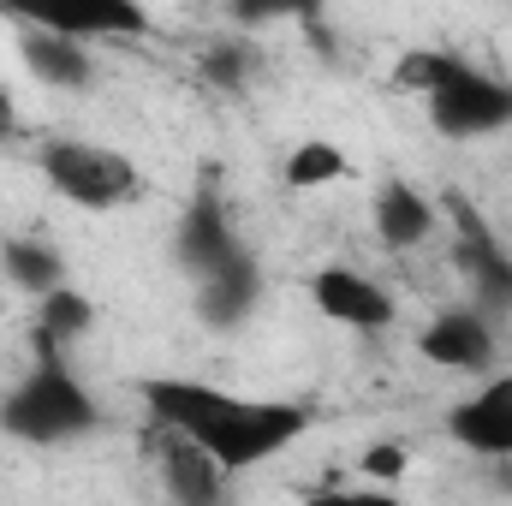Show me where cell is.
<instances>
[{
  "label": "cell",
  "instance_id": "obj_1",
  "mask_svg": "<svg viewBox=\"0 0 512 506\" xmlns=\"http://www.w3.org/2000/svg\"><path fill=\"white\" fill-rule=\"evenodd\" d=\"M143 405L161 429H179L197 447H209L233 477L280 459L298 435H310V411L298 399H251V393H233V387L197 376L143 381Z\"/></svg>",
  "mask_w": 512,
  "mask_h": 506
},
{
  "label": "cell",
  "instance_id": "obj_2",
  "mask_svg": "<svg viewBox=\"0 0 512 506\" xmlns=\"http://www.w3.org/2000/svg\"><path fill=\"white\" fill-rule=\"evenodd\" d=\"M102 423L96 393L66 364V346L36 334V364L6 387L0 399V429L24 447H72Z\"/></svg>",
  "mask_w": 512,
  "mask_h": 506
},
{
  "label": "cell",
  "instance_id": "obj_3",
  "mask_svg": "<svg viewBox=\"0 0 512 506\" xmlns=\"http://www.w3.org/2000/svg\"><path fill=\"white\" fill-rule=\"evenodd\" d=\"M36 173L42 185L72 203V209H90V215H108V209H126L143 185L137 161L114 143H90V137H48L36 149Z\"/></svg>",
  "mask_w": 512,
  "mask_h": 506
},
{
  "label": "cell",
  "instance_id": "obj_4",
  "mask_svg": "<svg viewBox=\"0 0 512 506\" xmlns=\"http://www.w3.org/2000/svg\"><path fill=\"white\" fill-rule=\"evenodd\" d=\"M441 221L453 227V268H459V280L471 286V304L489 310L495 322L512 316V251L495 239V227L483 221V209L453 191V197L441 203Z\"/></svg>",
  "mask_w": 512,
  "mask_h": 506
},
{
  "label": "cell",
  "instance_id": "obj_5",
  "mask_svg": "<svg viewBox=\"0 0 512 506\" xmlns=\"http://www.w3.org/2000/svg\"><path fill=\"white\" fill-rule=\"evenodd\" d=\"M423 102H429V126L447 137H495L512 126V84L471 60H459L447 72V84Z\"/></svg>",
  "mask_w": 512,
  "mask_h": 506
},
{
  "label": "cell",
  "instance_id": "obj_6",
  "mask_svg": "<svg viewBox=\"0 0 512 506\" xmlns=\"http://www.w3.org/2000/svg\"><path fill=\"white\" fill-rule=\"evenodd\" d=\"M6 24H36L84 42H114V36H143L149 6L143 0H0Z\"/></svg>",
  "mask_w": 512,
  "mask_h": 506
},
{
  "label": "cell",
  "instance_id": "obj_7",
  "mask_svg": "<svg viewBox=\"0 0 512 506\" xmlns=\"http://www.w3.org/2000/svg\"><path fill=\"white\" fill-rule=\"evenodd\" d=\"M310 304L316 316H328L334 328H352V334H387L399 322V304L382 280H370L364 268L352 262H328L310 274Z\"/></svg>",
  "mask_w": 512,
  "mask_h": 506
},
{
  "label": "cell",
  "instance_id": "obj_8",
  "mask_svg": "<svg viewBox=\"0 0 512 506\" xmlns=\"http://www.w3.org/2000/svg\"><path fill=\"white\" fill-rule=\"evenodd\" d=\"M417 352L453 376H489L495 370V322L489 310L477 304H453V310H435L417 334Z\"/></svg>",
  "mask_w": 512,
  "mask_h": 506
},
{
  "label": "cell",
  "instance_id": "obj_9",
  "mask_svg": "<svg viewBox=\"0 0 512 506\" xmlns=\"http://www.w3.org/2000/svg\"><path fill=\"white\" fill-rule=\"evenodd\" d=\"M447 441L471 459H507L512 453V370L489 376L477 393H465L447 411Z\"/></svg>",
  "mask_w": 512,
  "mask_h": 506
},
{
  "label": "cell",
  "instance_id": "obj_10",
  "mask_svg": "<svg viewBox=\"0 0 512 506\" xmlns=\"http://www.w3.org/2000/svg\"><path fill=\"white\" fill-rule=\"evenodd\" d=\"M370 233H376V245L393 251V256L423 251V245L441 233V203L423 197L411 179H387L382 191L370 197Z\"/></svg>",
  "mask_w": 512,
  "mask_h": 506
},
{
  "label": "cell",
  "instance_id": "obj_11",
  "mask_svg": "<svg viewBox=\"0 0 512 506\" xmlns=\"http://www.w3.org/2000/svg\"><path fill=\"white\" fill-rule=\"evenodd\" d=\"M18 60L42 90H90L96 84V54L84 36H60V30H36L18 24Z\"/></svg>",
  "mask_w": 512,
  "mask_h": 506
},
{
  "label": "cell",
  "instance_id": "obj_12",
  "mask_svg": "<svg viewBox=\"0 0 512 506\" xmlns=\"http://www.w3.org/2000/svg\"><path fill=\"white\" fill-rule=\"evenodd\" d=\"M155 459H161V489L173 495V501L185 506H215L227 495V465L209 453V447H197L191 435H179V429H161V447H155Z\"/></svg>",
  "mask_w": 512,
  "mask_h": 506
},
{
  "label": "cell",
  "instance_id": "obj_13",
  "mask_svg": "<svg viewBox=\"0 0 512 506\" xmlns=\"http://www.w3.org/2000/svg\"><path fill=\"white\" fill-rule=\"evenodd\" d=\"M233 251H239V233L227 221V203L215 197V185H203L191 197V209L179 215V227H173V256H179L185 274H203V268H215L221 256H233Z\"/></svg>",
  "mask_w": 512,
  "mask_h": 506
},
{
  "label": "cell",
  "instance_id": "obj_14",
  "mask_svg": "<svg viewBox=\"0 0 512 506\" xmlns=\"http://www.w3.org/2000/svg\"><path fill=\"white\" fill-rule=\"evenodd\" d=\"M256 298H262V268H256V256L245 251V245L233 256H221L215 268L197 274V310H203V322H215V328L245 322L256 310Z\"/></svg>",
  "mask_w": 512,
  "mask_h": 506
},
{
  "label": "cell",
  "instance_id": "obj_15",
  "mask_svg": "<svg viewBox=\"0 0 512 506\" xmlns=\"http://www.w3.org/2000/svg\"><path fill=\"white\" fill-rule=\"evenodd\" d=\"M0 274H6L18 292L42 298V292L66 286V256L54 251L48 239H6V245H0Z\"/></svg>",
  "mask_w": 512,
  "mask_h": 506
},
{
  "label": "cell",
  "instance_id": "obj_16",
  "mask_svg": "<svg viewBox=\"0 0 512 506\" xmlns=\"http://www.w3.org/2000/svg\"><path fill=\"white\" fill-rule=\"evenodd\" d=\"M346 173H352V161H346V149L328 143V137H304V143H292L286 161H280V179H286L292 191H328V185H340Z\"/></svg>",
  "mask_w": 512,
  "mask_h": 506
},
{
  "label": "cell",
  "instance_id": "obj_17",
  "mask_svg": "<svg viewBox=\"0 0 512 506\" xmlns=\"http://www.w3.org/2000/svg\"><path fill=\"white\" fill-rule=\"evenodd\" d=\"M90 328H96V304H90V298H84L72 280L36 298V334H42V340H54V346H72V340H84Z\"/></svg>",
  "mask_w": 512,
  "mask_h": 506
},
{
  "label": "cell",
  "instance_id": "obj_18",
  "mask_svg": "<svg viewBox=\"0 0 512 506\" xmlns=\"http://www.w3.org/2000/svg\"><path fill=\"white\" fill-rule=\"evenodd\" d=\"M453 66H459V54H447V48H405V54L393 60V90H405V96H435Z\"/></svg>",
  "mask_w": 512,
  "mask_h": 506
},
{
  "label": "cell",
  "instance_id": "obj_19",
  "mask_svg": "<svg viewBox=\"0 0 512 506\" xmlns=\"http://www.w3.org/2000/svg\"><path fill=\"white\" fill-rule=\"evenodd\" d=\"M203 78L215 84V90H245L256 78V54L245 36H215L209 48H203Z\"/></svg>",
  "mask_w": 512,
  "mask_h": 506
},
{
  "label": "cell",
  "instance_id": "obj_20",
  "mask_svg": "<svg viewBox=\"0 0 512 506\" xmlns=\"http://www.w3.org/2000/svg\"><path fill=\"white\" fill-rule=\"evenodd\" d=\"M227 12H233V24H316L322 18V0H227Z\"/></svg>",
  "mask_w": 512,
  "mask_h": 506
},
{
  "label": "cell",
  "instance_id": "obj_21",
  "mask_svg": "<svg viewBox=\"0 0 512 506\" xmlns=\"http://www.w3.org/2000/svg\"><path fill=\"white\" fill-rule=\"evenodd\" d=\"M358 471H364L370 483H399V477L411 471V447H399V441H376V447H364Z\"/></svg>",
  "mask_w": 512,
  "mask_h": 506
},
{
  "label": "cell",
  "instance_id": "obj_22",
  "mask_svg": "<svg viewBox=\"0 0 512 506\" xmlns=\"http://www.w3.org/2000/svg\"><path fill=\"white\" fill-rule=\"evenodd\" d=\"M495 489H507V495H512V453H507V459H495Z\"/></svg>",
  "mask_w": 512,
  "mask_h": 506
},
{
  "label": "cell",
  "instance_id": "obj_23",
  "mask_svg": "<svg viewBox=\"0 0 512 506\" xmlns=\"http://www.w3.org/2000/svg\"><path fill=\"white\" fill-rule=\"evenodd\" d=\"M0 316H6V298H0Z\"/></svg>",
  "mask_w": 512,
  "mask_h": 506
}]
</instances>
